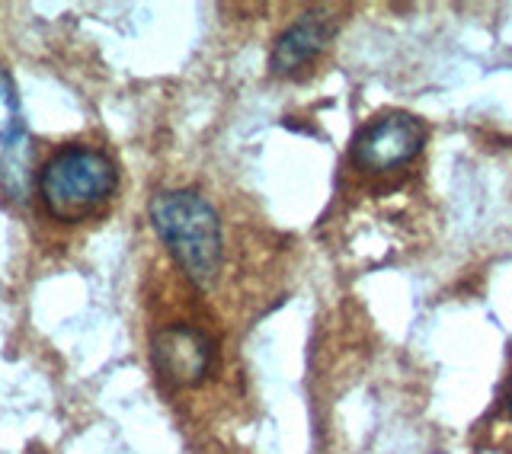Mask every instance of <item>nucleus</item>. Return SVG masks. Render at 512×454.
<instances>
[{
  "label": "nucleus",
  "instance_id": "obj_1",
  "mask_svg": "<svg viewBox=\"0 0 512 454\" xmlns=\"http://www.w3.org/2000/svg\"><path fill=\"white\" fill-rule=\"evenodd\" d=\"M148 218L186 279L202 291L212 288L224 263L221 218L212 202L196 189H167L151 199Z\"/></svg>",
  "mask_w": 512,
  "mask_h": 454
},
{
  "label": "nucleus",
  "instance_id": "obj_2",
  "mask_svg": "<svg viewBox=\"0 0 512 454\" xmlns=\"http://www.w3.org/2000/svg\"><path fill=\"white\" fill-rule=\"evenodd\" d=\"M119 170L106 151L90 144H64L36 173V192L45 212L61 224L93 218L116 196Z\"/></svg>",
  "mask_w": 512,
  "mask_h": 454
},
{
  "label": "nucleus",
  "instance_id": "obj_3",
  "mask_svg": "<svg viewBox=\"0 0 512 454\" xmlns=\"http://www.w3.org/2000/svg\"><path fill=\"white\" fill-rule=\"evenodd\" d=\"M426 144V125L410 116V112H381L378 119L359 128L352 138L349 157L359 170L368 173H391L397 167L410 164V160L423 151Z\"/></svg>",
  "mask_w": 512,
  "mask_h": 454
},
{
  "label": "nucleus",
  "instance_id": "obj_4",
  "mask_svg": "<svg viewBox=\"0 0 512 454\" xmlns=\"http://www.w3.org/2000/svg\"><path fill=\"white\" fill-rule=\"evenodd\" d=\"M154 371L173 387H199L215 362V343L192 323H167L151 339Z\"/></svg>",
  "mask_w": 512,
  "mask_h": 454
},
{
  "label": "nucleus",
  "instance_id": "obj_5",
  "mask_svg": "<svg viewBox=\"0 0 512 454\" xmlns=\"http://www.w3.org/2000/svg\"><path fill=\"white\" fill-rule=\"evenodd\" d=\"M336 20L327 10H308L301 13L298 20L288 26L282 36L272 45L269 55V71L276 77L298 74L301 68H308L314 58L327 52V45L336 36Z\"/></svg>",
  "mask_w": 512,
  "mask_h": 454
},
{
  "label": "nucleus",
  "instance_id": "obj_6",
  "mask_svg": "<svg viewBox=\"0 0 512 454\" xmlns=\"http://www.w3.org/2000/svg\"><path fill=\"white\" fill-rule=\"evenodd\" d=\"M29 138L16 93L7 68L0 64V183L10 196H23V170L29 164Z\"/></svg>",
  "mask_w": 512,
  "mask_h": 454
},
{
  "label": "nucleus",
  "instance_id": "obj_7",
  "mask_svg": "<svg viewBox=\"0 0 512 454\" xmlns=\"http://www.w3.org/2000/svg\"><path fill=\"white\" fill-rule=\"evenodd\" d=\"M506 413H509V419H512V391H509V397H506Z\"/></svg>",
  "mask_w": 512,
  "mask_h": 454
}]
</instances>
